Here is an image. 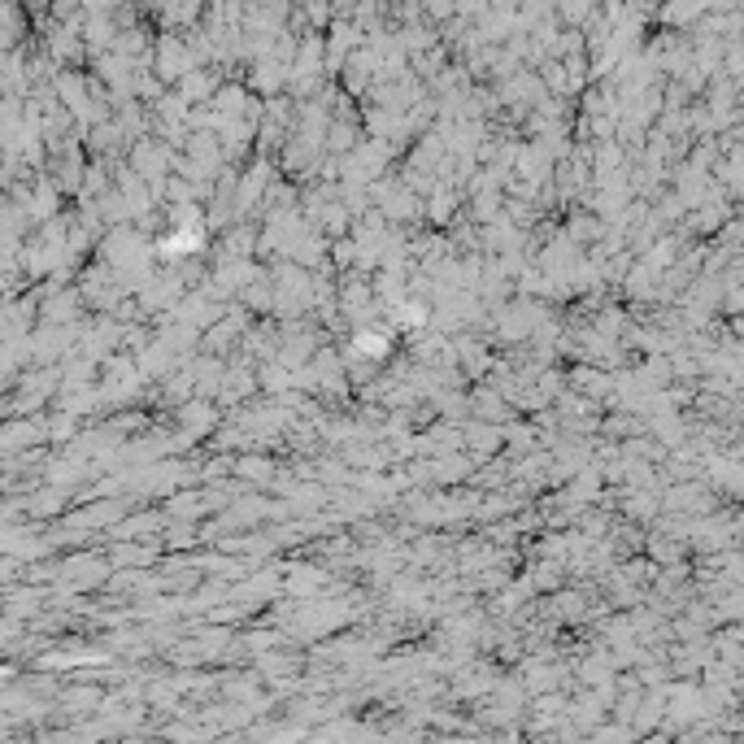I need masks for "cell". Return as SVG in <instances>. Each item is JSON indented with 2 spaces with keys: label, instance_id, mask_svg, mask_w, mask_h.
<instances>
[{
  "label": "cell",
  "instance_id": "cell-1",
  "mask_svg": "<svg viewBox=\"0 0 744 744\" xmlns=\"http://www.w3.org/2000/svg\"><path fill=\"white\" fill-rule=\"evenodd\" d=\"M357 353H366V357H383L388 353V336H357Z\"/></svg>",
  "mask_w": 744,
  "mask_h": 744
}]
</instances>
